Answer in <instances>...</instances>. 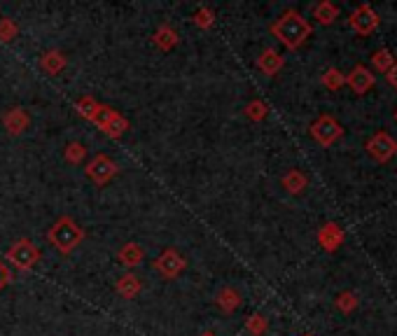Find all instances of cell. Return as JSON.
Listing matches in <instances>:
<instances>
[{
	"label": "cell",
	"instance_id": "26",
	"mask_svg": "<svg viewBox=\"0 0 397 336\" xmlns=\"http://www.w3.org/2000/svg\"><path fill=\"white\" fill-rule=\"evenodd\" d=\"M246 330H248L252 336H262V334L267 332V320H264V317H262L259 313L250 315V317H248V322H246Z\"/></svg>",
	"mask_w": 397,
	"mask_h": 336
},
{
	"label": "cell",
	"instance_id": "30",
	"mask_svg": "<svg viewBox=\"0 0 397 336\" xmlns=\"http://www.w3.org/2000/svg\"><path fill=\"white\" fill-rule=\"evenodd\" d=\"M388 80L393 82V87L397 89V63H393V68L388 70Z\"/></svg>",
	"mask_w": 397,
	"mask_h": 336
},
{
	"label": "cell",
	"instance_id": "20",
	"mask_svg": "<svg viewBox=\"0 0 397 336\" xmlns=\"http://www.w3.org/2000/svg\"><path fill=\"white\" fill-rule=\"evenodd\" d=\"M96 107H98V100L94 96H82V98L75 100V112H78L82 120H87V122H94Z\"/></svg>",
	"mask_w": 397,
	"mask_h": 336
},
{
	"label": "cell",
	"instance_id": "3",
	"mask_svg": "<svg viewBox=\"0 0 397 336\" xmlns=\"http://www.w3.org/2000/svg\"><path fill=\"white\" fill-rule=\"evenodd\" d=\"M40 259H42V252L31 238L14 241L5 252V262H10V266H14L16 271H21V273L33 271V268L40 264Z\"/></svg>",
	"mask_w": 397,
	"mask_h": 336
},
{
	"label": "cell",
	"instance_id": "23",
	"mask_svg": "<svg viewBox=\"0 0 397 336\" xmlns=\"http://www.w3.org/2000/svg\"><path fill=\"white\" fill-rule=\"evenodd\" d=\"M19 36V26L10 16H0V42H12Z\"/></svg>",
	"mask_w": 397,
	"mask_h": 336
},
{
	"label": "cell",
	"instance_id": "18",
	"mask_svg": "<svg viewBox=\"0 0 397 336\" xmlns=\"http://www.w3.org/2000/svg\"><path fill=\"white\" fill-rule=\"evenodd\" d=\"M87 154H89L87 145H82V142H78V140H73V142H68V145L63 147V159H66V164H71V166L84 164Z\"/></svg>",
	"mask_w": 397,
	"mask_h": 336
},
{
	"label": "cell",
	"instance_id": "10",
	"mask_svg": "<svg viewBox=\"0 0 397 336\" xmlns=\"http://www.w3.org/2000/svg\"><path fill=\"white\" fill-rule=\"evenodd\" d=\"M152 45H155L159 52H171V49H175L180 45V36L178 31H175L171 23H162L155 33H152Z\"/></svg>",
	"mask_w": 397,
	"mask_h": 336
},
{
	"label": "cell",
	"instance_id": "28",
	"mask_svg": "<svg viewBox=\"0 0 397 336\" xmlns=\"http://www.w3.org/2000/svg\"><path fill=\"white\" fill-rule=\"evenodd\" d=\"M374 61L378 65V70H386V68L391 70L393 68V58H391V54H388V52H378Z\"/></svg>",
	"mask_w": 397,
	"mask_h": 336
},
{
	"label": "cell",
	"instance_id": "13",
	"mask_svg": "<svg viewBox=\"0 0 397 336\" xmlns=\"http://www.w3.org/2000/svg\"><path fill=\"white\" fill-rule=\"evenodd\" d=\"M376 23H378V16L367 5L358 7V10L353 12V16H351V26L356 28L360 36H367V33H371L376 28Z\"/></svg>",
	"mask_w": 397,
	"mask_h": 336
},
{
	"label": "cell",
	"instance_id": "8",
	"mask_svg": "<svg viewBox=\"0 0 397 336\" xmlns=\"http://www.w3.org/2000/svg\"><path fill=\"white\" fill-rule=\"evenodd\" d=\"M3 126H5V131L10 133V136H21V133H26L29 126H31L29 110H26V107H21V105L10 107V110L3 115Z\"/></svg>",
	"mask_w": 397,
	"mask_h": 336
},
{
	"label": "cell",
	"instance_id": "17",
	"mask_svg": "<svg viewBox=\"0 0 397 336\" xmlns=\"http://www.w3.org/2000/svg\"><path fill=\"white\" fill-rule=\"evenodd\" d=\"M349 84L356 94H365L367 89H371V84H374V75L367 68H362V65H358V68L349 75Z\"/></svg>",
	"mask_w": 397,
	"mask_h": 336
},
{
	"label": "cell",
	"instance_id": "6",
	"mask_svg": "<svg viewBox=\"0 0 397 336\" xmlns=\"http://www.w3.org/2000/svg\"><path fill=\"white\" fill-rule=\"evenodd\" d=\"M117 173H120V166H117L108 154H96L94 159H89L87 166H84V175H87V180L94 182L96 187H105Z\"/></svg>",
	"mask_w": 397,
	"mask_h": 336
},
{
	"label": "cell",
	"instance_id": "21",
	"mask_svg": "<svg viewBox=\"0 0 397 336\" xmlns=\"http://www.w3.org/2000/svg\"><path fill=\"white\" fill-rule=\"evenodd\" d=\"M283 187L290 191V194H299L306 187V175L299 171H290L283 175Z\"/></svg>",
	"mask_w": 397,
	"mask_h": 336
},
{
	"label": "cell",
	"instance_id": "15",
	"mask_svg": "<svg viewBox=\"0 0 397 336\" xmlns=\"http://www.w3.org/2000/svg\"><path fill=\"white\" fill-rule=\"evenodd\" d=\"M241 301H243V297H241V292L236 290V288H230V285H227V288H222L217 294H215V304H217V308L222 310V313H234L236 308L241 306Z\"/></svg>",
	"mask_w": 397,
	"mask_h": 336
},
{
	"label": "cell",
	"instance_id": "16",
	"mask_svg": "<svg viewBox=\"0 0 397 336\" xmlns=\"http://www.w3.org/2000/svg\"><path fill=\"white\" fill-rule=\"evenodd\" d=\"M257 68L269 75V78H274V75L283 68V56L276 52V49H264L259 56H257Z\"/></svg>",
	"mask_w": 397,
	"mask_h": 336
},
{
	"label": "cell",
	"instance_id": "5",
	"mask_svg": "<svg viewBox=\"0 0 397 336\" xmlns=\"http://www.w3.org/2000/svg\"><path fill=\"white\" fill-rule=\"evenodd\" d=\"M152 268H155L164 280H175V278H180L182 271L187 268V259H185V255H180L175 248H164L155 257Z\"/></svg>",
	"mask_w": 397,
	"mask_h": 336
},
{
	"label": "cell",
	"instance_id": "1",
	"mask_svg": "<svg viewBox=\"0 0 397 336\" xmlns=\"http://www.w3.org/2000/svg\"><path fill=\"white\" fill-rule=\"evenodd\" d=\"M311 33H314L311 23L294 10H288L272 23V36L288 49H299L311 38Z\"/></svg>",
	"mask_w": 397,
	"mask_h": 336
},
{
	"label": "cell",
	"instance_id": "31",
	"mask_svg": "<svg viewBox=\"0 0 397 336\" xmlns=\"http://www.w3.org/2000/svg\"><path fill=\"white\" fill-rule=\"evenodd\" d=\"M201 336H217V334H215V332H204Z\"/></svg>",
	"mask_w": 397,
	"mask_h": 336
},
{
	"label": "cell",
	"instance_id": "9",
	"mask_svg": "<svg viewBox=\"0 0 397 336\" xmlns=\"http://www.w3.org/2000/svg\"><path fill=\"white\" fill-rule=\"evenodd\" d=\"M367 149L376 162H388V159H393L397 152V142L388 136V133H376V136L369 140Z\"/></svg>",
	"mask_w": 397,
	"mask_h": 336
},
{
	"label": "cell",
	"instance_id": "24",
	"mask_svg": "<svg viewBox=\"0 0 397 336\" xmlns=\"http://www.w3.org/2000/svg\"><path fill=\"white\" fill-rule=\"evenodd\" d=\"M318 238H320V243H323V246H325L327 250H334L336 246H339L341 233L336 231V226H334V224H329V226H325V229L318 233Z\"/></svg>",
	"mask_w": 397,
	"mask_h": 336
},
{
	"label": "cell",
	"instance_id": "12",
	"mask_svg": "<svg viewBox=\"0 0 397 336\" xmlns=\"http://www.w3.org/2000/svg\"><path fill=\"white\" fill-rule=\"evenodd\" d=\"M143 259H145V250H143L140 243H124V246L117 250V262L126 268H136L143 264Z\"/></svg>",
	"mask_w": 397,
	"mask_h": 336
},
{
	"label": "cell",
	"instance_id": "4",
	"mask_svg": "<svg viewBox=\"0 0 397 336\" xmlns=\"http://www.w3.org/2000/svg\"><path fill=\"white\" fill-rule=\"evenodd\" d=\"M91 124H96L105 136L115 138V140H120L124 133L129 131V120H126L122 112H117L113 105H105V103H98L94 122Z\"/></svg>",
	"mask_w": 397,
	"mask_h": 336
},
{
	"label": "cell",
	"instance_id": "22",
	"mask_svg": "<svg viewBox=\"0 0 397 336\" xmlns=\"http://www.w3.org/2000/svg\"><path fill=\"white\" fill-rule=\"evenodd\" d=\"M336 14H339V10L332 3H318L314 7V16L320 23H332L336 19Z\"/></svg>",
	"mask_w": 397,
	"mask_h": 336
},
{
	"label": "cell",
	"instance_id": "19",
	"mask_svg": "<svg viewBox=\"0 0 397 336\" xmlns=\"http://www.w3.org/2000/svg\"><path fill=\"white\" fill-rule=\"evenodd\" d=\"M192 23L197 28H201V31L213 28V23H215V10H213V7H208V5L197 7V10H194V14H192Z\"/></svg>",
	"mask_w": 397,
	"mask_h": 336
},
{
	"label": "cell",
	"instance_id": "11",
	"mask_svg": "<svg viewBox=\"0 0 397 336\" xmlns=\"http://www.w3.org/2000/svg\"><path fill=\"white\" fill-rule=\"evenodd\" d=\"M66 65H68V56H66L61 49H47V52L40 56V70L52 75V78H56L58 73H63Z\"/></svg>",
	"mask_w": 397,
	"mask_h": 336
},
{
	"label": "cell",
	"instance_id": "27",
	"mask_svg": "<svg viewBox=\"0 0 397 336\" xmlns=\"http://www.w3.org/2000/svg\"><path fill=\"white\" fill-rule=\"evenodd\" d=\"M14 280V275L10 271V266H7L3 259H0V292H3V288H7Z\"/></svg>",
	"mask_w": 397,
	"mask_h": 336
},
{
	"label": "cell",
	"instance_id": "2",
	"mask_svg": "<svg viewBox=\"0 0 397 336\" xmlns=\"http://www.w3.org/2000/svg\"><path fill=\"white\" fill-rule=\"evenodd\" d=\"M84 236H87V233H84V229L73 220L71 215H61L47 229V243L58 252V255H66V257L80 246Z\"/></svg>",
	"mask_w": 397,
	"mask_h": 336
},
{
	"label": "cell",
	"instance_id": "25",
	"mask_svg": "<svg viewBox=\"0 0 397 336\" xmlns=\"http://www.w3.org/2000/svg\"><path fill=\"white\" fill-rule=\"evenodd\" d=\"M246 117L248 120H252V122H262L267 117V112H269V105L264 103V100H250V103L246 105Z\"/></svg>",
	"mask_w": 397,
	"mask_h": 336
},
{
	"label": "cell",
	"instance_id": "7",
	"mask_svg": "<svg viewBox=\"0 0 397 336\" xmlns=\"http://www.w3.org/2000/svg\"><path fill=\"white\" fill-rule=\"evenodd\" d=\"M311 136H314L320 145H332L334 140L341 138V126L336 124L332 117H320V120H316L314 124H311Z\"/></svg>",
	"mask_w": 397,
	"mask_h": 336
},
{
	"label": "cell",
	"instance_id": "14",
	"mask_svg": "<svg viewBox=\"0 0 397 336\" xmlns=\"http://www.w3.org/2000/svg\"><path fill=\"white\" fill-rule=\"evenodd\" d=\"M115 292L120 294L122 299H136L138 294L143 292V280L133 271H129V273H124V275L117 278Z\"/></svg>",
	"mask_w": 397,
	"mask_h": 336
},
{
	"label": "cell",
	"instance_id": "29",
	"mask_svg": "<svg viewBox=\"0 0 397 336\" xmlns=\"http://www.w3.org/2000/svg\"><path fill=\"white\" fill-rule=\"evenodd\" d=\"M323 82H325V87H329V89H336V87H339V84H341L344 80H341V75L336 73V70H329V73L325 75V78H323Z\"/></svg>",
	"mask_w": 397,
	"mask_h": 336
}]
</instances>
